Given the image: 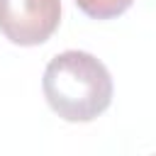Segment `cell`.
Segmentation results:
<instances>
[{"label":"cell","instance_id":"obj_1","mask_svg":"<svg viewBox=\"0 0 156 156\" xmlns=\"http://www.w3.org/2000/svg\"><path fill=\"white\" fill-rule=\"evenodd\" d=\"M49 107L66 122H90L112 102V76L107 66L88 51L56 54L41 78Z\"/></svg>","mask_w":156,"mask_h":156},{"label":"cell","instance_id":"obj_2","mask_svg":"<svg viewBox=\"0 0 156 156\" xmlns=\"http://www.w3.org/2000/svg\"><path fill=\"white\" fill-rule=\"evenodd\" d=\"M61 22V0H0V32L20 46L44 44Z\"/></svg>","mask_w":156,"mask_h":156},{"label":"cell","instance_id":"obj_3","mask_svg":"<svg viewBox=\"0 0 156 156\" xmlns=\"http://www.w3.org/2000/svg\"><path fill=\"white\" fill-rule=\"evenodd\" d=\"M134 0H76L78 10L93 20H112L132 7Z\"/></svg>","mask_w":156,"mask_h":156}]
</instances>
